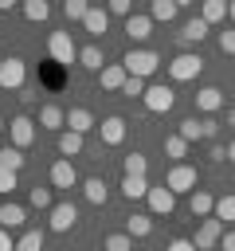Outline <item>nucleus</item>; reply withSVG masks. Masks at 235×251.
<instances>
[{
  "label": "nucleus",
  "instance_id": "f257e3e1",
  "mask_svg": "<svg viewBox=\"0 0 235 251\" xmlns=\"http://www.w3.org/2000/svg\"><path fill=\"white\" fill-rule=\"evenodd\" d=\"M121 67H125L129 78H149V75L161 67V55L149 51V47H129V51L121 55Z\"/></svg>",
  "mask_w": 235,
  "mask_h": 251
},
{
  "label": "nucleus",
  "instance_id": "f03ea898",
  "mask_svg": "<svg viewBox=\"0 0 235 251\" xmlns=\"http://www.w3.org/2000/svg\"><path fill=\"white\" fill-rule=\"evenodd\" d=\"M164 188H172V196H184V192L192 196V192L200 188V173H196L192 165H184V161H180V165H172V169H168Z\"/></svg>",
  "mask_w": 235,
  "mask_h": 251
},
{
  "label": "nucleus",
  "instance_id": "7ed1b4c3",
  "mask_svg": "<svg viewBox=\"0 0 235 251\" xmlns=\"http://www.w3.org/2000/svg\"><path fill=\"white\" fill-rule=\"evenodd\" d=\"M27 82V63L20 55H4V67H0V90H24Z\"/></svg>",
  "mask_w": 235,
  "mask_h": 251
},
{
  "label": "nucleus",
  "instance_id": "20e7f679",
  "mask_svg": "<svg viewBox=\"0 0 235 251\" xmlns=\"http://www.w3.org/2000/svg\"><path fill=\"white\" fill-rule=\"evenodd\" d=\"M200 71H204V59L192 55V51H184V55H176V59L168 63V78H172V82H192Z\"/></svg>",
  "mask_w": 235,
  "mask_h": 251
},
{
  "label": "nucleus",
  "instance_id": "39448f33",
  "mask_svg": "<svg viewBox=\"0 0 235 251\" xmlns=\"http://www.w3.org/2000/svg\"><path fill=\"white\" fill-rule=\"evenodd\" d=\"M47 55H51L55 63H74V59H78V47H74L70 31H51V35H47Z\"/></svg>",
  "mask_w": 235,
  "mask_h": 251
},
{
  "label": "nucleus",
  "instance_id": "423d86ee",
  "mask_svg": "<svg viewBox=\"0 0 235 251\" xmlns=\"http://www.w3.org/2000/svg\"><path fill=\"white\" fill-rule=\"evenodd\" d=\"M223 220H215V216H208V220H200V227H196V235H192V243H196V251H212L219 239H223Z\"/></svg>",
  "mask_w": 235,
  "mask_h": 251
},
{
  "label": "nucleus",
  "instance_id": "0eeeda50",
  "mask_svg": "<svg viewBox=\"0 0 235 251\" xmlns=\"http://www.w3.org/2000/svg\"><path fill=\"white\" fill-rule=\"evenodd\" d=\"M35 141V122L27 118V114H16L12 122H8V145H16V149H27Z\"/></svg>",
  "mask_w": 235,
  "mask_h": 251
},
{
  "label": "nucleus",
  "instance_id": "6e6552de",
  "mask_svg": "<svg viewBox=\"0 0 235 251\" xmlns=\"http://www.w3.org/2000/svg\"><path fill=\"white\" fill-rule=\"evenodd\" d=\"M145 110L149 114H168L172 110V102H176V94H172V86H164V82H157V86H149L145 90Z\"/></svg>",
  "mask_w": 235,
  "mask_h": 251
},
{
  "label": "nucleus",
  "instance_id": "1a4fd4ad",
  "mask_svg": "<svg viewBox=\"0 0 235 251\" xmlns=\"http://www.w3.org/2000/svg\"><path fill=\"white\" fill-rule=\"evenodd\" d=\"M74 224H78V208H74L70 200H59V204L47 212V227H51V231H70Z\"/></svg>",
  "mask_w": 235,
  "mask_h": 251
},
{
  "label": "nucleus",
  "instance_id": "9d476101",
  "mask_svg": "<svg viewBox=\"0 0 235 251\" xmlns=\"http://www.w3.org/2000/svg\"><path fill=\"white\" fill-rule=\"evenodd\" d=\"M145 204H149V216H172V208H176V196H172V188L157 184V188H149Z\"/></svg>",
  "mask_w": 235,
  "mask_h": 251
},
{
  "label": "nucleus",
  "instance_id": "9b49d317",
  "mask_svg": "<svg viewBox=\"0 0 235 251\" xmlns=\"http://www.w3.org/2000/svg\"><path fill=\"white\" fill-rule=\"evenodd\" d=\"M39 129H51V133H63V129H67V110H63V106H55V102H47V106H39Z\"/></svg>",
  "mask_w": 235,
  "mask_h": 251
},
{
  "label": "nucleus",
  "instance_id": "f8f14e48",
  "mask_svg": "<svg viewBox=\"0 0 235 251\" xmlns=\"http://www.w3.org/2000/svg\"><path fill=\"white\" fill-rule=\"evenodd\" d=\"M196 110L208 114V118H212L215 110H223V90H219V86H200V90H196Z\"/></svg>",
  "mask_w": 235,
  "mask_h": 251
},
{
  "label": "nucleus",
  "instance_id": "ddd939ff",
  "mask_svg": "<svg viewBox=\"0 0 235 251\" xmlns=\"http://www.w3.org/2000/svg\"><path fill=\"white\" fill-rule=\"evenodd\" d=\"M98 133H102V141H106V145H121V141H125V118H121V114L102 118Z\"/></svg>",
  "mask_w": 235,
  "mask_h": 251
},
{
  "label": "nucleus",
  "instance_id": "4468645a",
  "mask_svg": "<svg viewBox=\"0 0 235 251\" xmlns=\"http://www.w3.org/2000/svg\"><path fill=\"white\" fill-rule=\"evenodd\" d=\"M125 78H129V75H125V67H121V63H106V67H102V75H98V86H102V90H118V94H121Z\"/></svg>",
  "mask_w": 235,
  "mask_h": 251
},
{
  "label": "nucleus",
  "instance_id": "2eb2a0df",
  "mask_svg": "<svg viewBox=\"0 0 235 251\" xmlns=\"http://www.w3.org/2000/svg\"><path fill=\"white\" fill-rule=\"evenodd\" d=\"M51 184H55V188H74V184H78V173H74V165H70L67 157H59V161L51 165Z\"/></svg>",
  "mask_w": 235,
  "mask_h": 251
},
{
  "label": "nucleus",
  "instance_id": "dca6fc26",
  "mask_svg": "<svg viewBox=\"0 0 235 251\" xmlns=\"http://www.w3.org/2000/svg\"><path fill=\"white\" fill-rule=\"evenodd\" d=\"M188 208H192L196 220H208V216H215V196H212L208 188H196V192L188 196Z\"/></svg>",
  "mask_w": 235,
  "mask_h": 251
},
{
  "label": "nucleus",
  "instance_id": "f3484780",
  "mask_svg": "<svg viewBox=\"0 0 235 251\" xmlns=\"http://www.w3.org/2000/svg\"><path fill=\"white\" fill-rule=\"evenodd\" d=\"M125 35H129L133 43H145V39L153 35V20H149V16H137V12H133V16L125 20Z\"/></svg>",
  "mask_w": 235,
  "mask_h": 251
},
{
  "label": "nucleus",
  "instance_id": "a211bd4d",
  "mask_svg": "<svg viewBox=\"0 0 235 251\" xmlns=\"http://www.w3.org/2000/svg\"><path fill=\"white\" fill-rule=\"evenodd\" d=\"M94 126H98V122H94V114H90V110H82V106L67 110V129H74V133H82V137H86Z\"/></svg>",
  "mask_w": 235,
  "mask_h": 251
},
{
  "label": "nucleus",
  "instance_id": "6ab92c4d",
  "mask_svg": "<svg viewBox=\"0 0 235 251\" xmlns=\"http://www.w3.org/2000/svg\"><path fill=\"white\" fill-rule=\"evenodd\" d=\"M78 63H82L86 71L102 75V67H106V59H102V47H98V43H86V47H78Z\"/></svg>",
  "mask_w": 235,
  "mask_h": 251
},
{
  "label": "nucleus",
  "instance_id": "aec40b11",
  "mask_svg": "<svg viewBox=\"0 0 235 251\" xmlns=\"http://www.w3.org/2000/svg\"><path fill=\"white\" fill-rule=\"evenodd\" d=\"M149 188H153V184H149L145 176H121V196H125V200H145Z\"/></svg>",
  "mask_w": 235,
  "mask_h": 251
},
{
  "label": "nucleus",
  "instance_id": "412c9836",
  "mask_svg": "<svg viewBox=\"0 0 235 251\" xmlns=\"http://www.w3.org/2000/svg\"><path fill=\"white\" fill-rule=\"evenodd\" d=\"M82 196H86L90 204H106V200H110V188H106L102 176H86V180H82Z\"/></svg>",
  "mask_w": 235,
  "mask_h": 251
},
{
  "label": "nucleus",
  "instance_id": "4be33fe9",
  "mask_svg": "<svg viewBox=\"0 0 235 251\" xmlns=\"http://www.w3.org/2000/svg\"><path fill=\"white\" fill-rule=\"evenodd\" d=\"M125 231H129L133 239H145V235H153V216H149V212H133V216L125 220Z\"/></svg>",
  "mask_w": 235,
  "mask_h": 251
},
{
  "label": "nucleus",
  "instance_id": "5701e85b",
  "mask_svg": "<svg viewBox=\"0 0 235 251\" xmlns=\"http://www.w3.org/2000/svg\"><path fill=\"white\" fill-rule=\"evenodd\" d=\"M200 20H204L208 27H215L219 20H227V0H204V8H200Z\"/></svg>",
  "mask_w": 235,
  "mask_h": 251
},
{
  "label": "nucleus",
  "instance_id": "b1692460",
  "mask_svg": "<svg viewBox=\"0 0 235 251\" xmlns=\"http://www.w3.org/2000/svg\"><path fill=\"white\" fill-rule=\"evenodd\" d=\"M82 27L98 39V35L110 27V12H106V8H90V12H86V20H82Z\"/></svg>",
  "mask_w": 235,
  "mask_h": 251
},
{
  "label": "nucleus",
  "instance_id": "393cba45",
  "mask_svg": "<svg viewBox=\"0 0 235 251\" xmlns=\"http://www.w3.org/2000/svg\"><path fill=\"white\" fill-rule=\"evenodd\" d=\"M82 153V133H74V129H63L59 133V157H78Z\"/></svg>",
  "mask_w": 235,
  "mask_h": 251
},
{
  "label": "nucleus",
  "instance_id": "a878e982",
  "mask_svg": "<svg viewBox=\"0 0 235 251\" xmlns=\"http://www.w3.org/2000/svg\"><path fill=\"white\" fill-rule=\"evenodd\" d=\"M208 31H212V27H208L200 16H192V20L180 27V39H184V43H200V39H208Z\"/></svg>",
  "mask_w": 235,
  "mask_h": 251
},
{
  "label": "nucleus",
  "instance_id": "bb28decb",
  "mask_svg": "<svg viewBox=\"0 0 235 251\" xmlns=\"http://www.w3.org/2000/svg\"><path fill=\"white\" fill-rule=\"evenodd\" d=\"M24 220H27V212L20 208V204H0V227H24Z\"/></svg>",
  "mask_w": 235,
  "mask_h": 251
},
{
  "label": "nucleus",
  "instance_id": "cd10ccee",
  "mask_svg": "<svg viewBox=\"0 0 235 251\" xmlns=\"http://www.w3.org/2000/svg\"><path fill=\"white\" fill-rule=\"evenodd\" d=\"M172 16H176V0H153V8H149L153 24H168Z\"/></svg>",
  "mask_w": 235,
  "mask_h": 251
},
{
  "label": "nucleus",
  "instance_id": "c85d7f7f",
  "mask_svg": "<svg viewBox=\"0 0 235 251\" xmlns=\"http://www.w3.org/2000/svg\"><path fill=\"white\" fill-rule=\"evenodd\" d=\"M176 133H180L188 145H192V141H200V137H204V118H184V122L176 126Z\"/></svg>",
  "mask_w": 235,
  "mask_h": 251
},
{
  "label": "nucleus",
  "instance_id": "c756f323",
  "mask_svg": "<svg viewBox=\"0 0 235 251\" xmlns=\"http://www.w3.org/2000/svg\"><path fill=\"white\" fill-rule=\"evenodd\" d=\"M24 161H27V157H24V149H16V145H0V165H4V169L20 173V169H24Z\"/></svg>",
  "mask_w": 235,
  "mask_h": 251
},
{
  "label": "nucleus",
  "instance_id": "7c9ffc66",
  "mask_svg": "<svg viewBox=\"0 0 235 251\" xmlns=\"http://www.w3.org/2000/svg\"><path fill=\"white\" fill-rule=\"evenodd\" d=\"M102 251H133V235L129 231H114L102 239Z\"/></svg>",
  "mask_w": 235,
  "mask_h": 251
},
{
  "label": "nucleus",
  "instance_id": "2f4dec72",
  "mask_svg": "<svg viewBox=\"0 0 235 251\" xmlns=\"http://www.w3.org/2000/svg\"><path fill=\"white\" fill-rule=\"evenodd\" d=\"M16 251H43V231H39V227H27V231L16 239Z\"/></svg>",
  "mask_w": 235,
  "mask_h": 251
},
{
  "label": "nucleus",
  "instance_id": "473e14b6",
  "mask_svg": "<svg viewBox=\"0 0 235 251\" xmlns=\"http://www.w3.org/2000/svg\"><path fill=\"white\" fill-rule=\"evenodd\" d=\"M24 16H27L31 24H43V20L51 16V4H47V0H27V4H24Z\"/></svg>",
  "mask_w": 235,
  "mask_h": 251
},
{
  "label": "nucleus",
  "instance_id": "72a5a7b5",
  "mask_svg": "<svg viewBox=\"0 0 235 251\" xmlns=\"http://www.w3.org/2000/svg\"><path fill=\"white\" fill-rule=\"evenodd\" d=\"M164 153H168V157H172V161L180 165V161L188 157V141H184L180 133H172V137H164Z\"/></svg>",
  "mask_w": 235,
  "mask_h": 251
},
{
  "label": "nucleus",
  "instance_id": "f704fd0d",
  "mask_svg": "<svg viewBox=\"0 0 235 251\" xmlns=\"http://www.w3.org/2000/svg\"><path fill=\"white\" fill-rule=\"evenodd\" d=\"M121 169H125V176H145V169H149V157H145V153H129V157L121 161Z\"/></svg>",
  "mask_w": 235,
  "mask_h": 251
},
{
  "label": "nucleus",
  "instance_id": "c9c22d12",
  "mask_svg": "<svg viewBox=\"0 0 235 251\" xmlns=\"http://www.w3.org/2000/svg\"><path fill=\"white\" fill-rule=\"evenodd\" d=\"M215 220H235V196L231 192H223V196H215Z\"/></svg>",
  "mask_w": 235,
  "mask_h": 251
},
{
  "label": "nucleus",
  "instance_id": "e433bc0d",
  "mask_svg": "<svg viewBox=\"0 0 235 251\" xmlns=\"http://www.w3.org/2000/svg\"><path fill=\"white\" fill-rule=\"evenodd\" d=\"M27 200H31V208H39V212H51V208H55L51 188H31V192H27Z\"/></svg>",
  "mask_w": 235,
  "mask_h": 251
},
{
  "label": "nucleus",
  "instance_id": "4c0bfd02",
  "mask_svg": "<svg viewBox=\"0 0 235 251\" xmlns=\"http://www.w3.org/2000/svg\"><path fill=\"white\" fill-rule=\"evenodd\" d=\"M86 12H90L86 0H67V4H63V16H67V20H86Z\"/></svg>",
  "mask_w": 235,
  "mask_h": 251
},
{
  "label": "nucleus",
  "instance_id": "58836bf2",
  "mask_svg": "<svg viewBox=\"0 0 235 251\" xmlns=\"http://www.w3.org/2000/svg\"><path fill=\"white\" fill-rule=\"evenodd\" d=\"M145 90H149V82H145V78H125V86H121V94H125V98H145Z\"/></svg>",
  "mask_w": 235,
  "mask_h": 251
},
{
  "label": "nucleus",
  "instance_id": "ea45409f",
  "mask_svg": "<svg viewBox=\"0 0 235 251\" xmlns=\"http://www.w3.org/2000/svg\"><path fill=\"white\" fill-rule=\"evenodd\" d=\"M16 184H20V173H12V169H4V165H0V192L8 196Z\"/></svg>",
  "mask_w": 235,
  "mask_h": 251
},
{
  "label": "nucleus",
  "instance_id": "a19ab883",
  "mask_svg": "<svg viewBox=\"0 0 235 251\" xmlns=\"http://www.w3.org/2000/svg\"><path fill=\"white\" fill-rule=\"evenodd\" d=\"M219 51L223 55H235V27H223L219 31Z\"/></svg>",
  "mask_w": 235,
  "mask_h": 251
},
{
  "label": "nucleus",
  "instance_id": "79ce46f5",
  "mask_svg": "<svg viewBox=\"0 0 235 251\" xmlns=\"http://www.w3.org/2000/svg\"><path fill=\"white\" fill-rule=\"evenodd\" d=\"M106 12H110V16H125V20L133 16V8H129V0H110V8H106Z\"/></svg>",
  "mask_w": 235,
  "mask_h": 251
},
{
  "label": "nucleus",
  "instance_id": "37998d69",
  "mask_svg": "<svg viewBox=\"0 0 235 251\" xmlns=\"http://www.w3.org/2000/svg\"><path fill=\"white\" fill-rule=\"evenodd\" d=\"M208 157H212L215 165H223V161H227V145H219V141H212V145H208Z\"/></svg>",
  "mask_w": 235,
  "mask_h": 251
},
{
  "label": "nucleus",
  "instance_id": "c03bdc74",
  "mask_svg": "<svg viewBox=\"0 0 235 251\" xmlns=\"http://www.w3.org/2000/svg\"><path fill=\"white\" fill-rule=\"evenodd\" d=\"M215 133H219V122H215V118H204V137L215 141Z\"/></svg>",
  "mask_w": 235,
  "mask_h": 251
},
{
  "label": "nucleus",
  "instance_id": "a18cd8bd",
  "mask_svg": "<svg viewBox=\"0 0 235 251\" xmlns=\"http://www.w3.org/2000/svg\"><path fill=\"white\" fill-rule=\"evenodd\" d=\"M164 251H196V243H192V239H172Z\"/></svg>",
  "mask_w": 235,
  "mask_h": 251
},
{
  "label": "nucleus",
  "instance_id": "49530a36",
  "mask_svg": "<svg viewBox=\"0 0 235 251\" xmlns=\"http://www.w3.org/2000/svg\"><path fill=\"white\" fill-rule=\"evenodd\" d=\"M0 251H16V239L8 235V227H0Z\"/></svg>",
  "mask_w": 235,
  "mask_h": 251
},
{
  "label": "nucleus",
  "instance_id": "de8ad7c7",
  "mask_svg": "<svg viewBox=\"0 0 235 251\" xmlns=\"http://www.w3.org/2000/svg\"><path fill=\"white\" fill-rule=\"evenodd\" d=\"M35 98H39V94H35V86H24V90H20V102H24V106H31Z\"/></svg>",
  "mask_w": 235,
  "mask_h": 251
},
{
  "label": "nucleus",
  "instance_id": "09e8293b",
  "mask_svg": "<svg viewBox=\"0 0 235 251\" xmlns=\"http://www.w3.org/2000/svg\"><path fill=\"white\" fill-rule=\"evenodd\" d=\"M219 251H235V231H223V239H219Z\"/></svg>",
  "mask_w": 235,
  "mask_h": 251
},
{
  "label": "nucleus",
  "instance_id": "8fccbe9b",
  "mask_svg": "<svg viewBox=\"0 0 235 251\" xmlns=\"http://www.w3.org/2000/svg\"><path fill=\"white\" fill-rule=\"evenodd\" d=\"M16 8V0H0V12H12Z\"/></svg>",
  "mask_w": 235,
  "mask_h": 251
},
{
  "label": "nucleus",
  "instance_id": "3c124183",
  "mask_svg": "<svg viewBox=\"0 0 235 251\" xmlns=\"http://www.w3.org/2000/svg\"><path fill=\"white\" fill-rule=\"evenodd\" d=\"M227 20H231V24H235V0H231V4H227Z\"/></svg>",
  "mask_w": 235,
  "mask_h": 251
},
{
  "label": "nucleus",
  "instance_id": "603ef678",
  "mask_svg": "<svg viewBox=\"0 0 235 251\" xmlns=\"http://www.w3.org/2000/svg\"><path fill=\"white\" fill-rule=\"evenodd\" d=\"M227 161H231V165H235V141H231V145H227Z\"/></svg>",
  "mask_w": 235,
  "mask_h": 251
},
{
  "label": "nucleus",
  "instance_id": "864d4df0",
  "mask_svg": "<svg viewBox=\"0 0 235 251\" xmlns=\"http://www.w3.org/2000/svg\"><path fill=\"white\" fill-rule=\"evenodd\" d=\"M227 126H235V106H231V110H227Z\"/></svg>",
  "mask_w": 235,
  "mask_h": 251
},
{
  "label": "nucleus",
  "instance_id": "5fc2aeb1",
  "mask_svg": "<svg viewBox=\"0 0 235 251\" xmlns=\"http://www.w3.org/2000/svg\"><path fill=\"white\" fill-rule=\"evenodd\" d=\"M4 129H8V122H4V118H0V133H4Z\"/></svg>",
  "mask_w": 235,
  "mask_h": 251
},
{
  "label": "nucleus",
  "instance_id": "6e6d98bb",
  "mask_svg": "<svg viewBox=\"0 0 235 251\" xmlns=\"http://www.w3.org/2000/svg\"><path fill=\"white\" fill-rule=\"evenodd\" d=\"M0 67H4V55H0Z\"/></svg>",
  "mask_w": 235,
  "mask_h": 251
}]
</instances>
